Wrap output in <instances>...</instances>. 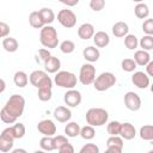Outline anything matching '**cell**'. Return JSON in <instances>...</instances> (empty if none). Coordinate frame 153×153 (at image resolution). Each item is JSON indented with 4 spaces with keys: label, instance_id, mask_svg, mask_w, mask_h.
I'll return each instance as SVG.
<instances>
[{
    "label": "cell",
    "instance_id": "cell-46",
    "mask_svg": "<svg viewBox=\"0 0 153 153\" xmlns=\"http://www.w3.org/2000/svg\"><path fill=\"white\" fill-rule=\"evenodd\" d=\"M38 55H39V57H41V60H43V61H45L51 54H50V51L48 50V49H44V48H41V49H38Z\"/></svg>",
    "mask_w": 153,
    "mask_h": 153
},
{
    "label": "cell",
    "instance_id": "cell-52",
    "mask_svg": "<svg viewBox=\"0 0 153 153\" xmlns=\"http://www.w3.org/2000/svg\"><path fill=\"white\" fill-rule=\"evenodd\" d=\"M133 1H135V2H142L143 0H133Z\"/></svg>",
    "mask_w": 153,
    "mask_h": 153
},
{
    "label": "cell",
    "instance_id": "cell-32",
    "mask_svg": "<svg viewBox=\"0 0 153 153\" xmlns=\"http://www.w3.org/2000/svg\"><path fill=\"white\" fill-rule=\"evenodd\" d=\"M60 49H61V51L65 53V54H71V53L75 49V44H74V42L71 41V39H65V41H62V42L60 43Z\"/></svg>",
    "mask_w": 153,
    "mask_h": 153
},
{
    "label": "cell",
    "instance_id": "cell-22",
    "mask_svg": "<svg viewBox=\"0 0 153 153\" xmlns=\"http://www.w3.org/2000/svg\"><path fill=\"white\" fill-rule=\"evenodd\" d=\"M2 47H4V49H5L6 51H8V53H14V51L18 49L19 44H18V41H17L14 37L6 36V37L4 38V41H2Z\"/></svg>",
    "mask_w": 153,
    "mask_h": 153
},
{
    "label": "cell",
    "instance_id": "cell-41",
    "mask_svg": "<svg viewBox=\"0 0 153 153\" xmlns=\"http://www.w3.org/2000/svg\"><path fill=\"white\" fill-rule=\"evenodd\" d=\"M142 30L146 35H153V19L148 18L142 23Z\"/></svg>",
    "mask_w": 153,
    "mask_h": 153
},
{
    "label": "cell",
    "instance_id": "cell-26",
    "mask_svg": "<svg viewBox=\"0 0 153 153\" xmlns=\"http://www.w3.org/2000/svg\"><path fill=\"white\" fill-rule=\"evenodd\" d=\"M80 133V126L76 122H69L65 127V134L69 137H75Z\"/></svg>",
    "mask_w": 153,
    "mask_h": 153
},
{
    "label": "cell",
    "instance_id": "cell-17",
    "mask_svg": "<svg viewBox=\"0 0 153 153\" xmlns=\"http://www.w3.org/2000/svg\"><path fill=\"white\" fill-rule=\"evenodd\" d=\"M93 33H94V27L90 23H84L78 29V36L81 39H88L93 36Z\"/></svg>",
    "mask_w": 153,
    "mask_h": 153
},
{
    "label": "cell",
    "instance_id": "cell-13",
    "mask_svg": "<svg viewBox=\"0 0 153 153\" xmlns=\"http://www.w3.org/2000/svg\"><path fill=\"white\" fill-rule=\"evenodd\" d=\"M131 81L139 88H146L149 85V78H148V75L146 73H143V72H140V71L139 72H135L133 74Z\"/></svg>",
    "mask_w": 153,
    "mask_h": 153
},
{
    "label": "cell",
    "instance_id": "cell-33",
    "mask_svg": "<svg viewBox=\"0 0 153 153\" xmlns=\"http://www.w3.org/2000/svg\"><path fill=\"white\" fill-rule=\"evenodd\" d=\"M38 99L42 102H48L51 98V87H41L38 88Z\"/></svg>",
    "mask_w": 153,
    "mask_h": 153
},
{
    "label": "cell",
    "instance_id": "cell-47",
    "mask_svg": "<svg viewBox=\"0 0 153 153\" xmlns=\"http://www.w3.org/2000/svg\"><path fill=\"white\" fill-rule=\"evenodd\" d=\"M122 152V147L120 146H108L106 148V153H121Z\"/></svg>",
    "mask_w": 153,
    "mask_h": 153
},
{
    "label": "cell",
    "instance_id": "cell-9",
    "mask_svg": "<svg viewBox=\"0 0 153 153\" xmlns=\"http://www.w3.org/2000/svg\"><path fill=\"white\" fill-rule=\"evenodd\" d=\"M13 142H14V137L12 134V129H11V127H8V128L4 129L2 133L0 134V151L10 152L13 147Z\"/></svg>",
    "mask_w": 153,
    "mask_h": 153
},
{
    "label": "cell",
    "instance_id": "cell-40",
    "mask_svg": "<svg viewBox=\"0 0 153 153\" xmlns=\"http://www.w3.org/2000/svg\"><path fill=\"white\" fill-rule=\"evenodd\" d=\"M104 6H105V0H90V7L96 12L102 11Z\"/></svg>",
    "mask_w": 153,
    "mask_h": 153
},
{
    "label": "cell",
    "instance_id": "cell-6",
    "mask_svg": "<svg viewBox=\"0 0 153 153\" xmlns=\"http://www.w3.org/2000/svg\"><path fill=\"white\" fill-rule=\"evenodd\" d=\"M29 80L37 88H41V87H51V85H53V81H51L50 76H48V74L44 71H39V69L33 71L30 74Z\"/></svg>",
    "mask_w": 153,
    "mask_h": 153
},
{
    "label": "cell",
    "instance_id": "cell-25",
    "mask_svg": "<svg viewBox=\"0 0 153 153\" xmlns=\"http://www.w3.org/2000/svg\"><path fill=\"white\" fill-rule=\"evenodd\" d=\"M13 81L16 84V86L18 87H25L27 85V81H29V78H27V74L23 71H17L14 73V76H13Z\"/></svg>",
    "mask_w": 153,
    "mask_h": 153
},
{
    "label": "cell",
    "instance_id": "cell-28",
    "mask_svg": "<svg viewBox=\"0 0 153 153\" xmlns=\"http://www.w3.org/2000/svg\"><path fill=\"white\" fill-rule=\"evenodd\" d=\"M134 12H135V16L140 19H143L146 17H148V13H149V10H148V6L143 2H139L135 8H134Z\"/></svg>",
    "mask_w": 153,
    "mask_h": 153
},
{
    "label": "cell",
    "instance_id": "cell-5",
    "mask_svg": "<svg viewBox=\"0 0 153 153\" xmlns=\"http://www.w3.org/2000/svg\"><path fill=\"white\" fill-rule=\"evenodd\" d=\"M115 82H116V76L114 73L103 72L94 79L93 85L97 91H105V90H109L111 86H114Z\"/></svg>",
    "mask_w": 153,
    "mask_h": 153
},
{
    "label": "cell",
    "instance_id": "cell-12",
    "mask_svg": "<svg viewBox=\"0 0 153 153\" xmlns=\"http://www.w3.org/2000/svg\"><path fill=\"white\" fill-rule=\"evenodd\" d=\"M37 130L44 136H54L56 133V126L51 120H42L37 124Z\"/></svg>",
    "mask_w": 153,
    "mask_h": 153
},
{
    "label": "cell",
    "instance_id": "cell-1",
    "mask_svg": "<svg viewBox=\"0 0 153 153\" xmlns=\"http://www.w3.org/2000/svg\"><path fill=\"white\" fill-rule=\"evenodd\" d=\"M86 122L90 126L93 127H98V126H103L106 123L108 118H109V114L105 109L102 108H91L86 111Z\"/></svg>",
    "mask_w": 153,
    "mask_h": 153
},
{
    "label": "cell",
    "instance_id": "cell-20",
    "mask_svg": "<svg viewBox=\"0 0 153 153\" xmlns=\"http://www.w3.org/2000/svg\"><path fill=\"white\" fill-rule=\"evenodd\" d=\"M128 31H129L128 24L124 22H116L112 25V33L116 37H124L128 33Z\"/></svg>",
    "mask_w": 153,
    "mask_h": 153
},
{
    "label": "cell",
    "instance_id": "cell-39",
    "mask_svg": "<svg viewBox=\"0 0 153 153\" xmlns=\"http://www.w3.org/2000/svg\"><path fill=\"white\" fill-rule=\"evenodd\" d=\"M106 146H120L123 147V139L118 135H110V137L106 140Z\"/></svg>",
    "mask_w": 153,
    "mask_h": 153
},
{
    "label": "cell",
    "instance_id": "cell-34",
    "mask_svg": "<svg viewBox=\"0 0 153 153\" xmlns=\"http://www.w3.org/2000/svg\"><path fill=\"white\" fill-rule=\"evenodd\" d=\"M0 118H1V121H2L4 123H7V124L14 123V122L17 121V117L13 116V115H11L5 108H2L1 111H0Z\"/></svg>",
    "mask_w": 153,
    "mask_h": 153
},
{
    "label": "cell",
    "instance_id": "cell-43",
    "mask_svg": "<svg viewBox=\"0 0 153 153\" xmlns=\"http://www.w3.org/2000/svg\"><path fill=\"white\" fill-rule=\"evenodd\" d=\"M54 142H55V146H56V149L60 148L62 145L67 143L68 142V139L67 136L65 135H57V136H54Z\"/></svg>",
    "mask_w": 153,
    "mask_h": 153
},
{
    "label": "cell",
    "instance_id": "cell-27",
    "mask_svg": "<svg viewBox=\"0 0 153 153\" xmlns=\"http://www.w3.org/2000/svg\"><path fill=\"white\" fill-rule=\"evenodd\" d=\"M39 146L44 151H54V149H56V146H55L53 136H43L39 140Z\"/></svg>",
    "mask_w": 153,
    "mask_h": 153
},
{
    "label": "cell",
    "instance_id": "cell-15",
    "mask_svg": "<svg viewBox=\"0 0 153 153\" xmlns=\"http://www.w3.org/2000/svg\"><path fill=\"white\" fill-rule=\"evenodd\" d=\"M61 67V61L56 57L50 55L45 61H44V68L48 73H56Z\"/></svg>",
    "mask_w": 153,
    "mask_h": 153
},
{
    "label": "cell",
    "instance_id": "cell-42",
    "mask_svg": "<svg viewBox=\"0 0 153 153\" xmlns=\"http://www.w3.org/2000/svg\"><path fill=\"white\" fill-rule=\"evenodd\" d=\"M98 152H99V148L94 143H87L80 149V153H98Z\"/></svg>",
    "mask_w": 153,
    "mask_h": 153
},
{
    "label": "cell",
    "instance_id": "cell-3",
    "mask_svg": "<svg viewBox=\"0 0 153 153\" xmlns=\"http://www.w3.org/2000/svg\"><path fill=\"white\" fill-rule=\"evenodd\" d=\"M24 106H25V99L20 94H12L8 100L5 104V109L17 118L20 117L24 112Z\"/></svg>",
    "mask_w": 153,
    "mask_h": 153
},
{
    "label": "cell",
    "instance_id": "cell-11",
    "mask_svg": "<svg viewBox=\"0 0 153 153\" xmlns=\"http://www.w3.org/2000/svg\"><path fill=\"white\" fill-rule=\"evenodd\" d=\"M63 100H65L66 105H68L71 108H75L81 103V93L78 90L71 88L63 94Z\"/></svg>",
    "mask_w": 153,
    "mask_h": 153
},
{
    "label": "cell",
    "instance_id": "cell-44",
    "mask_svg": "<svg viewBox=\"0 0 153 153\" xmlns=\"http://www.w3.org/2000/svg\"><path fill=\"white\" fill-rule=\"evenodd\" d=\"M10 33V26L5 22H0V38L8 36Z\"/></svg>",
    "mask_w": 153,
    "mask_h": 153
},
{
    "label": "cell",
    "instance_id": "cell-30",
    "mask_svg": "<svg viewBox=\"0 0 153 153\" xmlns=\"http://www.w3.org/2000/svg\"><path fill=\"white\" fill-rule=\"evenodd\" d=\"M79 135H80L82 139H85V140H91V139H93L94 135H96V131H94L93 126H90V124H88V126H85V127L80 128Z\"/></svg>",
    "mask_w": 153,
    "mask_h": 153
},
{
    "label": "cell",
    "instance_id": "cell-21",
    "mask_svg": "<svg viewBox=\"0 0 153 153\" xmlns=\"http://www.w3.org/2000/svg\"><path fill=\"white\" fill-rule=\"evenodd\" d=\"M134 61L139 66H146L148 63V61H151V56L147 53V50H143V49L136 50L134 54Z\"/></svg>",
    "mask_w": 153,
    "mask_h": 153
},
{
    "label": "cell",
    "instance_id": "cell-7",
    "mask_svg": "<svg viewBox=\"0 0 153 153\" xmlns=\"http://www.w3.org/2000/svg\"><path fill=\"white\" fill-rule=\"evenodd\" d=\"M96 79V67L91 63H84L80 68L79 80L82 85H90Z\"/></svg>",
    "mask_w": 153,
    "mask_h": 153
},
{
    "label": "cell",
    "instance_id": "cell-38",
    "mask_svg": "<svg viewBox=\"0 0 153 153\" xmlns=\"http://www.w3.org/2000/svg\"><path fill=\"white\" fill-rule=\"evenodd\" d=\"M121 67L126 72H133L136 68V62L133 59H123L121 62Z\"/></svg>",
    "mask_w": 153,
    "mask_h": 153
},
{
    "label": "cell",
    "instance_id": "cell-36",
    "mask_svg": "<svg viewBox=\"0 0 153 153\" xmlns=\"http://www.w3.org/2000/svg\"><path fill=\"white\" fill-rule=\"evenodd\" d=\"M124 45L128 48V49H135L137 47V38L135 35H130V33H127L126 37H124Z\"/></svg>",
    "mask_w": 153,
    "mask_h": 153
},
{
    "label": "cell",
    "instance_id": "cell-18",
    "mask_svg": "<svg viewBox=\"0 0 153 153\" xmlns=\"http://www.w3.org/2000/svg\"><path fill=\"white\" fill-rule=\"evenodd\" d=\"M93 42H94L96 47L104 48L109 44L110 37L105 31H97L96 33H93Z\"/></svg>",
    "mask_w": 153,
    "mask_h": 153
},
{
    "label": "cell",
    "instance_id": "cell-10",
    "mask_svg": "<svg viewBox=\"0 0 153 153\" xmlns=\"http://www.w3.org/2000/svg\"><path fill=\"white\" fill-rule=\"evenodd\" d=\"M124 105L131 110V111H137L141 108V98L137 93L133 91H128L124 94Z\"/></svg>",
    "mask_w": 153,
    "mask_h": 153
},
{
    "label": "cell",
    "instance_id": "cell-51",
    "mask_svg": "<svg viewBox=\"0 0 153 153\" xmlns=\"http://www.w3.org/2000/svg\"><path fill=\"white\" fill-rule=\"evenodd\" d=\"M26 151L25 149H20V148H17V149H13V153H25Z\"/></svg>",
    "mask_w": 153,
    "mask_h": 153
},
{
    "label": "cell",
    "instance_id": "cell-37",
    "mask_svg": "<svg viewBox=\"0 0 153 153\" xmlns=\"http://www.w3.org/2000/svg\"><path fill=\"white\" fill-rule=\"evenodd\" d=\"M140 45H141V48H143V50L152 49L153 48V36L152 35H145L140 41Z\"/></svg>",
    "mask_w": 153,
    "mask_h": 153
},
{
    "label": "cell",
    "instance_id": "cell-24",
    "mask_svg": "<svg viewBox=\"0 0 153 153\" xmlns=\"http://www.w3.org/2000/svg\"><path fill=\"white\" fill-rule=\"evenodd\" d=\"M39 16H41V18H42V20H43V23L44 24H50V23H53L54 22V19H55V13H54V11L51 10V8H49V7H43V8H41L39 11Z\"/></svg>",
    "mask_w": 153,
    "mask_h": 153
},
{
    "label": "cell",
    "instance_id": "cell-49",
    "mask_svg": "<svg viewBox=\"0 0 153 153\" xmlns=\"http://www.w3.org/2000/svg\"><path fill=\"white\" fill-rule=\"evenodd\" d=\"M146 69H147V74L148 75H153V61H148Z\"/></svg>",
    "mask_w": 153,
    "mask_h": 153
},
{
    "label": "cell",
    "instance_id": "cell-14",
    "mask_svg": "<svg viewBox=\"0 0 153 153\" xmlns=\"http://www.w3.org/2000/svg\"><path fill=\"white\" fill-rule=\"evenodd\" d=\"M118 135H121V137L124 139V140H131L136 135L135 127L129 122L121 123V129H120V134Z\"/></svg>",
    "mask_w": 153,
    "mask_h": 153
},
{
    "label": "cell",
    "instance_id": "cell-4",
    "mask_svg": "<svg viewBox=\"0 0 153 153\" xmlns=\"http://www.w3.org/2000/svg\"><path fill=\"white\" fill-rule=\"evenodd\" d=\"M54 81L57 86L60 87H66V88H73L76 85V75L72 72L68 71H60L54 78Z\"/></svg>",
    "mask_w": 153,
    "mask_h": 153
},
{
    "label": "cell",
    "instance_id": "cell-35",
    "mask_svg": "<svg viewBox=\"0 0 153 153\" xmlns=\"http://www.w3.org/2000/svg\"><path fill=\"white\" fill-rule=\"evenodd\" d=\"M120 129H121V122L118 121H111L108 123L106 127V131L110 135H118L120 134Z\"/></svg>",
    "mask_w": 153,
    "mask_h": 153
},
{
    "label": "cell",
    "instance_id": "cell-8",
    "mask_svg": "<svg viewBox=\"0 0 153 153\" xmlns=\"http://www.w3.org/2000/svg\"><path fill=\"white\" fill-rule=\"evenodd\" d=\"M57 20H59V23L62 26L69 29V27H73L75 25V23H76V16L74 14L73 11L65 8V10H61L57 13Z\"/></svg>",
    "mask_w": 153,
    "mask_h": 153
},
{
    "label": "cell",
    "instance_id": "cell-2",
    "mask_svg": "<svg viewBox=\"0 0 153 153\" xmlns=\"http://www.w3.org/2000/svg\"><path fill=\"white\" fill-rule=\"evenodd\" d=\"M39 41H41L42 45H44L45 48H56L57 44H59L56 29L51 25H48V24L42 26L41 27Z\"/></svg>",
    "mask_w": 153,
    "mask_h": 153
},
{
    "label": "cell",
    "instance_id": "cell-16",
    "mask_svg": "<svg viewBox=\"0 0 153 153\" xmlns=\"http://www.w3.org/2000/svg\"><path fill=\"white\" fill-rule=\"evenodd\" d=\"M54 117L59 121V122H67L71 120L72 117V112L66 106H57L54 110Z\"/></svg>",
    "mask_w": 153,
    "mask_h": 153
},
{
    "label": "cell",
    "instance_id": "cell-23",
    "mask_svg": "<svg viewBox=\"0 0 153 153\" xmlns=\"http://www.w3.org/2000/svg\"><path fill=\"white\" fill-rule=\"evenodd\" d=\"M29 24L35 27V29H41L42 26H44L45 24L43 23L41 16H39V12L38 11H32L30 14H29Z\"/></svg>",
    "mask_w": 153,
    "mask_h": 153
},
{
    "label": "cell",
    "instance_id": "cell-45",
    "mask_svg": "<svg viewBox=\"0 0 153 153\" xmlns=\"http://www.w3.org/2000/svg\"><path fill=\"white\" fill-rule=\"evenodd\" d=\"M57 151H59L60 153H74V148H73V146H72L69 142L62 145L60 148H57Z\"/></svg>",
    "mask_w": 153,
    "mask_h": 153
},
{
    "label": "cell",
    "instance_id": "cell-31",
    "mask_svg": "<svg viewBox=\"0 0 153 153\" xmlns=\"http://www.w3.org/2000/svg\"><path fill=\"white\" fill-rule=\"evenodd\" d=\"M12 129V134H13V137L14 140L16 139H22L24 135H25V126L23 123H16L11 127Z\"/></svg>",
    "mask_w": 153,
    "mask_h": 153
},
{
    "label": "cell",
    "instance_id": "cell-48",
    "mask_svg": "<svg viewBox=\"0 0 153 153\" xmlns=\"http://www.w3.org/2000/svg\"><path fill=\"white\" fill-rule=\"evenodd\" d=\"M59 1H61L62 4H65L67 6H75L79 2V0H59Z\"/></svg>",
    "mask_w": 153,
    "mask_h": 153
},
{
    "label": "cell",
    "instance_id": "cell-50",
    "mask_svg": "<svg viewBox=\"0 0 153 153\" xmlns=\"http://www.w3.org/2000/svg\"><path fill=\"white\" fill-rule=\"evenodd\" d=\"M5 88H6V82H5V80H4V79H1V78H0V93H1V92H4V91H5Z\"/></svg>",
    "mask_w": 153,
    "mask_h": 153
},
{
    "label": "cell",
    "instance_id": "cell-19",
    "mask_svg": "<svg viewBox=\"0 0 153 153\" xmlns=\"http://www.w3.org/2000/svg\"><path fill=\"white\" fill-rule=\"evenodd\" d=\"M82 55H84L85 60H87L88 62H96V61L99 59L100 53H99L98 48L92 47V45H88V47L84 48V50H82Z\"/></svg>",
    "mask_w": 153,
    "mask_h": 153
},
{
    "label": "cell",
    "instance_id": "cell-29",
    "mask_svg": "<svg viewBox=\"0 0 153 153\" xmlns=\"http://www.w3.org/2000/svg\"><path fill=\"white\" fill-rule=\"evenodd\" d=\"M140 137L142 140L151 141L153 140V126L152 124H146L140 128Z\"/></svg>",
    "mask_w": 153,
    "mask_h": 153
}]
</instances>
